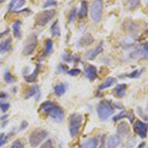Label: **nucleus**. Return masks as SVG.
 <instances>
[{
    "label": "nucleus",
    "instance_id": "nucleus-4",
    "mask_svg": "<svg viewBox=\"0 0 148 148\" xmlns=\"http://www.w3.org/2000/svg\"><path fill=\"white\" fill-rule=\"evenodd\" d=\"M103 15V1L98 0L92 3L91 9H90V17L94 23H99L102 20Z\"/></svg>",
    "mask_w": 148,
    "mask_h": 148
},
{
    "label": "nucleus",
    "instance_id": "nucleus-8",
    "mask_svg": "<svg viewBox=\"0 0 148 148\" xmlns=\"http://www.w3.org/2000/svg\"><path fill=\"white\" fill-rule=\"evenodd\" d=\"M130 56L132 58L148 59V44H143L136 47Z\"/></svg>",
    "mask_w": 148,
    "mask_h": 148
},
{
    "label": "nucleus",
    "instance_id": "nucleus-33",
    "mask_svg": "<svg viewBox=\"0 0 148 148\" xmlns=\"http://www.w3.org/2000/svg\"><path fill=\"white\" fill-rule=\"evenodd\" d=\"M62 59L64 61H66V62H71V61H73V60H75V57H74L73 56H70V54H66V53H64L63 56H62Z\"/></svg>",
    "mask_w": 148,
    "mask_h": 148
},
{
    "label": "nucleus",
    "instance_id": "nucleus-13",
    "mask_svg": "<svg viewBox=\"0 0 148 148\" xmlns=\"http://www.w3.org/2000/svg\"><path fill=\"white\" fill-rule=\"evenodd\" d=\"M94 38H93V36L91 34H86L83 36L82 38L79 40V42H78V45H79V47H88L90 46V45H92L93 42H94Z\"/></svg>",
    "mask_w": 148,
    "mask_h": 148
},
{
    "label": "nucleus",
    "instance_id": "nucleus-20",
    "mask_svg": "<svg viewBox=\"0 0 148 148\" xmlns=\"http://www.w3.org/2000/svg\"><path fill=\"white\" fill-rule=\"evenodd\" d=\"M116 78H114V77H109V78H107V79L99 86V90H104V89H106V88H110L111 86L116 84Z\"/></svg>",
    "mask_w": 148,
    "mask_h": 148
},
{
    "label": "nucleus",
    "instance_id": "nucleus-2",
    "mask_svg": "<svg viewBox=\"0 0 148 148\" xmlns=\"http://www.w3.org/2000/svg\"><path fill=\"white\" fill-rule=\"evenodd\" d=\"M83 116L80 114H72L69 116V133L71 137H74L79 132L82 125Z\"/></svg>",
    "mask_w": 148,
    "mask_h": 148
},
{
    "label": "nucleus",
    "instance_id": "nucleus-17",
    "mask_svg": "<svg viewBox=\"0 0 148 148\" xmlns=\"http://www.w3.org/2000/svg\"><path fill=\"white\" fill-rule=\"evenodd\" d=\"M126 88H127L126 84H119L114 89V95L116 98H123L125 96Z\"/></svg>",
    "mask_w": 148,
    "mask_h": 148
},
{
    "label": "nucleus",
    "instance_id": "nucleus-12",
    "mask_svg": "<svg viewBox=\"0 0 148 148\" xmlns=\"http://www.w3.org/2000/svg\"><path fill=\"white\" fill-rule=\"evenodd\" d=\"M99 145V140L97 137H90L87 140H85L79 148H97Z\"/></svg>",
    "mask_w": 148,
    "mask_h": 148
},
{
    "label": "nucleus",
    "instance_id": "nucleus-9",
    "mask_svg": "<svg viewBox=\"0 0 148 148\" xmlns=\"http://www.w3.org/2000/svg\"><path fill=\"white\" fill-rule=\"evenodd\" d=\"M49 116H51V118L56 121H57V123H60V121H62L64 119V112L60 107H58L57 105H56V106L51 109V111L49 112Z\"/></svg>",
    "mask_w": 148,
    "mask_h": 148
},
{
    "label": "nucleus",
    "instance_id": "nucleus-18",
    "mask_svg": "<svg viewBox=\"0 0 148 148\" xmlns=\"http://www.w3.org/2000/svg\"><path fill=\"white\" fill-rule=\"evenodd\" d=\"M56 106L54 103H52L51 101H47V102H44L42 104V106L40 107L39 109V112H42V113L46 114H49V112L51 111V109Z\"/></svg>",
    "mask_w": 148,
    "mask_h": 148
},
{
    "label": "nucleus",
    "instance_id": "nucleus-29",
    "mask_svg": "<svg viewBox=\"0 0 148 148\" xmlns=\"http://www.w3.org/2000/svg\"><path fill=\"white\" fill-rule=\"evenodd\" d=\"M4 79L8 84H11V83H14L15 82V78L12 74L9 72V70H6L5 73H4Z\"/></svg>",
    "mask_w": 148,
    "mask_h": 148
},
{
    "label": "nucleus",
    "instance_id": "nucleus-5",
    "mask_svg": "<svg viewBox=\"0 0 148 148\" xmlns=\"http://www.w3.org/2000/svg\"><path fill=\"white\" fill-rule=\"evenodd\" d=\"M56 15V10L53 9H47V10H44L38 15L37 18V25L40 27L46 26L49 21L53 18V16Z\"/></svg>",
    "mask_w": 148,
    "mask_h": 148
},
{
    "label": "nucleus",
    "instance_id": "nucleus-40",
    "mask_svg": "<svg viewBox=\"0 0 148 148\" xmlns=\"http://www.w3.org/2000/svg\"><path fill=\"white\" fill-rule=\"evenodd\" d=\"M58 70L59 71H68V69H67V66L66 65H62V64H60V65L58 66Z\"/></svg>",
    "mask_w": 148,
    "mask_h": 148
},
{
    "label": "nucleus",
    "instance_id": "nucleus-34",
    "mask_svg": "<svg viewBox=\"0 0 148 148\" xmlns=\"http://www.w3.org/2000/svg\"><path fill=\"white\" fill-rule=\"evenodd\" d=\"M40 148H53V144H52V141L51 139H47L46 142L40 145Z\"/></svg>",
    "mask_w": 148,
    "mask_h": 148
},
{
    "label": "nucleus",
    "instance_id": "nucleus-11",
    "mask_svg": "<svg viewBox=\"0 0 148 148\" xmlns=\"http://www.w3.org/2000/svg\"><path fill=\"white\" fill-rule=\"evenodd\" d=\"M130 131V125H128L126 121H121V123H119L118 126V133L119 136H125L126 134H128Z\"/></svg>",
    "mask_w": 148,
    "mask_h": 148
},
{
    "label": "nucleus",
    "instance_id": "nucleus-43",
    "mask_svg": "<svg viewBox=\"0 0 148 148\" xmlns=\"http://www.w3.org/2000/svg\"><path fill=\"white\" fill-rule=\"evenodd\" d=\"M144 146H145V142H142V143H140L139 146H138L137 148H143Z\"/></svg>",
    "mask_w": 148,
    "mask_h": 148
},
{
    "label": "nucleus",
    "instance_id": "nucleus-26",
    "mask_svg": "<svg viewBox=\"0 0 148 148\" xmlns=\"http://www.w3.org/2000/svg\"><path fill=\"white\" fill-rule=\"evenodd\" d=\"M38 73H39V66L35 68V70L33 71L32 74L30 75H25V79L27 82H35L37 80V77H38Z\"/></svg>",
    "mask_w": 148,
    "mask_h": 148
},
{
    "label": "nucleus",
    "instance_id": "nucleus-7",
    "mask_svg": "<svg viewBox=\"0 0 148 148\" xmlns=\"http://www.w3.org/2000/svg\"><path fill=\"white\" fill-rule=\"evenodd\" d=\"M133 130L139 137L145 138L148 133V123L138 120L133 125Z\"/></svg>",
    "mask_w": 148,
    "mask_h": 148
},
{
    "label": "nucleus",
    "instance_id": "nucleus-24",
    "mask_svg": "<svg viewBox=\"0 0 148 148\" xmlns=\"http://www.w3.org/2000/svg\"><path fill=\"white\" fill-rule=\"evenodd\" d=\"M21 24H22V22L20 20H18L13 24V27H12L14 37L17 38V39H20L21 36H22V34H21Z\"/></svg>",
    "mask_w": 148,
    "mask_h": 148
},
{
    "label": "nucleus",
    "instance_id": "nucleus-14",
    "mask_svg": "<svg viewBox=\"0 0 148 148\" xmlns=\"http://www.w3.org/2000/svg\"><path fill=\"white\" fill-rule=\"evenodd\" d=\"M125 118H128L130 119V121H133L134 120V113H132V112H126V111H121L120 112V114H116V116H114L113 118V121H118L121 120V119H125Z\"/></svg>",
    "mask_w": 148,
    "mask_h": 148
},
{
    "label": "nucleus",
    "instance_id": "nucleus-31",
    "mask_svg": "<svg viewBox=\"0 0 148 148\" xmlns=\"http://www.w3.org/2000/svg\"><path fill=\"white\" fill-rule=\"evenodd\" d=\"M24 142L22 141V140L18 139V140H15L13 143H12L11 145V148H24Z\"/></svg>",
    "mask_w": 148,
    "mask_h": 148
},
{
    "label": "nucleus",
    "instance_id": "nucleus-15",
    "mask_svg": "<svg viewBox=\"0 0 148 148\" xmlns=\"http://www.w3.org/2000/svg\"><path fill=\"white\" fill-rule=\"evenodd\" d=\"M121 141V139L118 134L111 135L108 139V142H107V148H116L120 145Z\"/></svg>",
    "mask_w": 148,
    "mask_h": 148
},
{
    "label": "nucleus",
    "instance_id": "nucleus-41",
    "mask_svg": "<svg viewBox=\"0 0 148 148\" xmlns=\"http://www.w3.org/2000/svg\"><path fill=\"white\" fill-rule=\"evenodd\" d=\"M130 8H133V7H136L138 4H139V1H135V2H133V1H130Z\"/></svg>",
    "mask_w": 148,
    "mask_h": 148
},
{
    "label": "nucleus",
    "instance_id": "nucleus-37",
    "mask_svg": "<svg viewBox=\"0 0 148 148\" xmlns=\"http://www.w3.org/2000/svg\"><path fill=\"white\" fill-rule=\"evenodd\" d=\"M137 112H138V114H140V116H142L144 120H146V121H148V116L147 114H144V112H143V110L140 108V107H138L137 108Z\"/></svg>",
    "mask_w": 148,
    "mask_h": 148
},
{
    "label": "nucleus",
    "instance_id": "nucleus-10",
    "mask_svg": "<svg viewBox=\"0 0 148 148\" xmlns=\"http://www.w3.org/2000/svg\"><path fill=\"white\" fill-rule=\"evenodd\" d=\"M85 76H86V78H87L88 80L94 81L98 77L97 68L95 67L94 65H91V64L87 65V66H86V68H85Z\"/></svg>",
    "mask_w": 148,
    "mask_h": 148
},
{
    "label": "nucleus",
    "instance_id": "nucleus-1",
    "mask_svg": "<svg viewBox=\"0 0 148 148\" xmlns=\"http://www.w3.org/2000/svg\"><path fill=\"white\" fill-rule=\"evenodd\" d=\"M114 112V107L111 102L103 101L98 105L97 107V114L100 120L106 121L109 119Z\"/></svg>",
    "mask_w": 148,
    "mask_h": 148
},
{
    "label": "nucleus",
    "instance_id": "nucleus-35",
    "mask_svg": "<svg viewBox=\"0 0 148 148\" xmlns=\"http://www.w3.org/2000/svg\"><path fill=\"white\" fill-rule=\"evenodd\" d=\"M80 72H81V70L78 68H73V69H70V70L67 71V73L70 76H77V75H79Z\"/></svg>",
    "mask_w": 148,
    "mask_h": 148
},
{
    "label": "nucleus",
    "instance_id": "nucleus-27",
    "mask_svg": "<svg viewBox=\"0 0 148 148\" xmlns=\"http://www.w3.org/2000/svg\"><path fill=\"white\" fill-rule=\"evenodd\" d=\"M51 33L54 37H58V36L60 35V28H59L58 21L57 20H56V22L52 24V26L51 27Z\"/></svg>",
    "mask_w": 148,
    "mask_h": 148
},
{
    "label": "nucleus",
    "instance_id": "nucleus-30",
    "mask_svg": "<svg viewBox=\"0 0 148 148\" xmlns=\"http://www.w3.org/2000/svg\"><path fill=\"white\" fill-rule=\"evenodd\" d=\"M77 17H78L77 9H76V8H73L72 10L70 11L69 15H68V20H69V22H73V21L75 20V19L77 18Z\"/></svg>",
    "mask_w": 148,
    "mask_h": 148
},
{
    "label": "nucleus",
    "instance_id": "nucleus-25",
    "mask_svg": "<svg viewBox=\"0 0 148 148\" xmlns=\"http://www.w3.org/2000/svg\"><path fill=\"white\" fill-rule=\"evenodd\" d=\"M52 49H53V42H52V40L51 39L47 40L46 45H45L44 56H49V54H51L52 51Z\"/></svg>",
    "mask_w": 148,
    "mask_h": 148
},
{
    "label": "nucleus",
    "instance_id": "nucleus-3",
    "mask_svg": "<svg viewBox=\"0 0 148 148\" xmlns=\"http://www.w3.org/2000/svg\"><path fill=\"white\" fill-rule=\"evenodd\" d=\"M47 137V131L45 130H36L30 134L29 142L32 147H38Z\"/></svg>",
    "mask_w": 148,
    "mask_h": 148
},
{
    "label": "nucleus",
    "instance_id": "nucleus-16",
    "mask_svg": "<svg viewBox=\"0 0 148 148\" xmlns=\"http://www.w3.org/2000/svg\"><path fill=\"white\" fill-rule=\"evenodd\" d=\"M102 51H103V46L102 45H99V46L96 47L95 49H91V51H89L86 53V58L89 59V60H93V59L96 58Z\"/></svg>",
    "mask_w": 148,
    "mask_h": 148
},
{
    "label": "nucleus",
    "instance_id": "nucleus-42",
    "mask_svg": "<svg viewBox=\"0 0 148 148\" xmlns=\"http://www.w3.org/2000/svg\"><path fill=\"white\" fill-rule=\"evenodd\" d=\"M5 136H6V135L4 134V133H0V142H1L2 140L5 139Z\"/></svg>",
    "mask_w": 148,
    "mask_h": 148
},
{
    "label": "nucleus",
    "instance_id": "nucleus-38",
    "mask_svg": "<svg viewBox=\"0 0 148 148\" xmlns=\"http://www.w3.org/2000/svg\"><path fill=\"white\" fill-rule=\"evenodd\" d=\"M56 2L53 1V0H51V1L45 2L44 8H47V7H51V6H56Z\"/></svg>",
    "mask_w": 148,
    "mask_h": 148
},
{
    "label": "nucleus",
    "instance_id": "nucleus-28",
    "mask_svg": "<svg viewBox=\"0 0 148 148\" xmlns=\"http://www.w3.org/2000/svg\"><path fill=\"white\" fill-rule=\"evenodd\" d=\"M40 94V90L38 86H34V87H31L29 89V91L26 93V99H29L31 97H34L35 95H39Z\"/></svg>",
    "mask_w": 148,
    "mask_h": 148
},
{
    "label": "nucleus",
    "instance_id": "nucleus-44",
    "mask_svg": "<svg viewBox=\"0 0 148 148\" xmlns=\"http://www.w3.org/2000/svg\"><path fill=\"white\" fill-rule=\"evenodd\" d=\"M7 96L6 94H4V93H0V98H5Z\"/></svg>",
    "mask_w": 148,
    "mask_h": 148
},
{
    "label": "nucleus",
    "instance_id": "nucleus-21",
    "mask_svg": "<svg viewBox=\"0 0 148 148\" xmlns=\"http://www.w3.org/2000/svg\"><path fill=\"white\" fill-rule=\"evenodd\" d=\"M66 89H67V85L63 84V83L56 84V86H54V88H53L54 93H56V96H62L64 93L66 92Z\"/></svg>",
    "mask_w": 148,
    "mask_h": 148
},
{
    "label": "nucleus",
    "instance_id": "nucleus-6",
    "mask_svg": "<svg viewBox=\"0 0 148 148\" xmlns=\"http://www.w3.org/2000/svg\"><path fill=\"white\" fill-rule=\"evenodd\" d=\"M38 45V37L36 35H31L30 37L26 40L25 45H24V49H23V54L24 56H30L34 52L35 49L37 47Z\"/></svg>",
    "mask_w": 148,
    "mask_h": 148
},
{
    "label": "nucleus",
    "instance_id": "nucleus-45",
    "mask_svg": "<svg viewBox=\"0 0 148 148\" xmlns=\"http://www.w3.org/2000/svg\"><path fill=\"white\" fill-rule=\"evenodd\" d=\"M6 119H8V116H3L1 118V121H5Z\"/></svg>",
    "mask_w": 148,
    "mask_h": 148
},
{
    "label": "nucleus",
    "instance_id": "nucleus-22",
    "mask_svg": "<svg viewBox=\"0 0 148 148\" xmlns=\"http://www.w3.org/2000/svg\"><path fill=\"white\" fill-rule=\"evenodd\" d=\"M26 1H24V0H19V1H15V0H13V1L10 2V4H9V11H13V10H18V9H20L21 7H23L25 5Z\"/></svg>",
    "mask_w": 148,
    "mask_h": 148
},
{
    "label": "nucleus",
    "instance_id": "nucleus-46",
    "mask_svg": "<svg viewBox=\"0 0 148 148\" xmlns=\"http://www.w3.org/2000/svg\"><path fill=\"white\" fill-rule=\"evenodd\" d=\"M145 33H146V35L148 36V29H147V30H146V32H145Z\"/></svg>",
    "mask_w": 148,
    "mask_h": 148
},
{
    "label": "nucleus",
    "instance_id": "nucleus-36",
    "mask_svg": "<svg viewBox=\"0 0 148 148\" xmlns=\"http://www.w3.org/2000/svg\"><path fill=\"white\" fill-rule=\"evenodd\" d=\"M9 108H10V104H8V103H0V109H1L2 112H6Z\"/></svg>",
    "mask_w": 148,
    "mask_h": 148
},
{
    "label": "nucleus",
    "instance_id": "nucleus-39",
    "mask_svg": "<svg viewBox=\"0 0 148 148\" xmlns=\"http://www.w3.org/2000/svg\"><path fill=\"white\" fill-rule=\"evenodd\" d=\"M28 126V121H23L22 123H21V125H20V128H19V130H25L26 127Z\"/></svg>",
    "mask_w": 148,
    "mask_h": 148
},
{
    "label": "nucleus",
    "instance_id": "nucleus-23",
    "mask_svg": "<svg viewBox=\"0 0 148 148\" xmlns=\"http://www.w3.org/2000/svg\"><path fill=\"white\" fill-rule=\"evenodd\" d=\"M88 13V4L87 2L82 1L80 4V8H79V12H78V17L80 19H83L87 16Z\"/></svg>",
    "mask_w": 148,
    "mask_h": 148
},
{
    "label": "nucleus",
    "instance_id": "nucleus-32",
    "mask_svg": "<svg viewBox=\"0 0 148 148\" xmlns=\"http://www.w3.org/2000/svg\"><path fill=\"white\" fill-rule=\"evenodd\" d=\"M141 73H142V69H139V70L132 71V72L130 73V74H127L126 76H127V77H130V78H137V77H139Z\"/></svg>",
    "mask_w": 148,
    "mask_h": 148
},
{
    "label": "nucleus",
    "instance_id": "nucleus-19",
    "mask_svg": "<svg viewBox=\"0 0 148 148\" xmlns=\"http://www.w3.org/2000/svg\"><path fill=\"white\" fill-rule=\"evenodd\" d=\"M11 44H12V40L11 38H8L5 40L0 42V53H5L10 49L11 47Z\"/></svg>",
    "mask_w": 148,
    "mask_h": 148
}]
</instances>
